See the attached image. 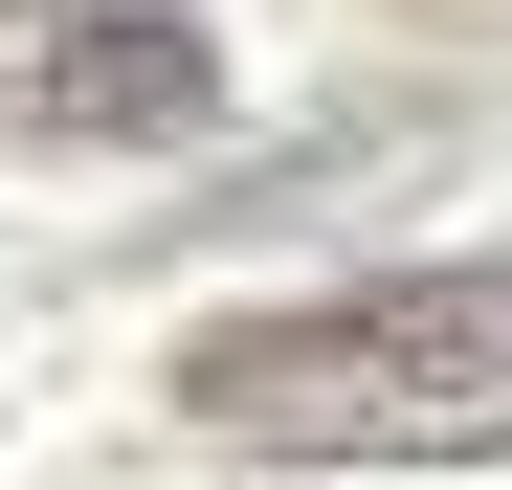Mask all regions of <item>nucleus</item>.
Returning <instances> with one entry per match:
<instances>
[{
  "mask_svg": "<svg viewBox=\"0 0 512 490\" xmlns=\"http://www.w3.org/2000/svg\"><path fill=\"white\" fill-rule=\"evenodd\" d=\"M179 424L268 468H512V245L179 335Z\"/></svg>",
  "mask_w": 512,
  "mask_h": 490,
  "instance_id": "nucleus-1",
  "label": "nucleus"
},
{
  "mask_svg": "<svg viewBox=\"0 0 512 490\" xmlns=\"http://www.w3.org/2000/svg\"><path fill=\"white\" fill-rule=\"evenodd\" d=\"M223 112V45L179 0H0V156H179Z\"/></svg>",
  "mask_w": 512,
  "mask_h": 490,
  "instance_id": "nucleus-2",
  "label": "nucleus"
},
{
  "mask_svg": "<svg viewBox=\"0 0 512 490\" xmlns=\"http://www.w3.org/2000/svg\"><path fill=\"white\" fill-rule=\"evenodd\" d=\"M401 23H512V0H401Z\"/></svg>",
  "mask_w": 512,
  "mask_h": 490,
  "instance_id": "nucleus-3",
  "label": "nucleus"
}]
</instances>
